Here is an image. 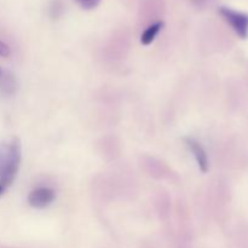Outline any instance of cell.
Instances as JSON below:
<instances>
[{"label": "cell", "mask_w": 248, "mask_h": 248, "mask_svg": "<svg viewBox=\"0 0 248 248\" xmlns=\"http://www.w3.org/2000/svg\"><path fill=\"white\" fill-rule=\"evenodd\" d=\"M219 14L240 38H248V14L227 6L219 7Z\"/></svg>", "instance_id": "2"}, {"label": "cell", "mask_w": 248, "mask_h": 248, "mask_svg": "<svg viewBox=\"0 0 248 248\" xmlns=\"http://www.w3.org/2000/svg\"><path fill=\"white\" fill-rule=\"evenodd\" d=\"M0 74H1V70H0Z\"/></svg>", "instance_id": "9"}, {"label": "cell", "mask_w": 248, "mask_h": 248, "mask_svg": "<svg viewBox=\"0 0 248 248\" xmlns=\"http://www.w3.org/2000/svg\"><path fill=\"white\" fill-rule=\"evenodd\" d=\"M81 9L84 10H93L101 2V0H75Z\"/></svg>", "instance_id": "6"}, {"label": "cell", "mask_w": 248, "mask_h": 248, "mask_svg": "<svg viewBox=\"0 0 248 248\" xmlns=\"http://www.w3.org/2000/svg\"><path fill=\"white\" fill-rule=\"evenodd\" d=\"M21 161L22 149L18 138L12 137L0 143V184L5 188L14 183Z\"/></svg>", "instance_id": "1"}, {"label": "cell", "mask_w": 248, "mask_h": 248, "mask_svg": "<svg viewBox=\"0 0 248 248\" xmlns=\"http://www.w3.org/2000/svg\"><path fill=\"white\" fill-rule=\"evenodd\" d=\"M5 189H6V188H5V186H1V184H0V196H1V195H2V194H4Z\"/></svg>", "instance_id": "8"}, {"label": "cell", "mask_w": 248, "mask_h": 248, "mask_svg": "<svg viewBox=\"0 0 248 248\" xmlns=\"http://www.w3.org/2000/svg\"><path fill=\"white\" fill-rule=\"evenodd\" d=\"M162 28H164V22L161 21H157L155 22V23L150 24V26L143 31L142 35H140V44L145 46L150 45V44L155 40V38H156L157 34L160 33V31H161Z\"/></svg>", "instance_id": "5"}, {"label": "cell", "mask_w": 248, "mask_h": 248, "mask_svg": "<svg viewBox=\"0 0 248 248\" xmlns=\"http://www.w3.org/2000/svg\"><path fill=\"white\" fill-rule=\"evenodd\" d=\"M10 53H11V50H10L9 45L0 40V57H9Z\"/></svg>", "instance_id": "7"}, {"label": "cell", "mask_w": 248, "mask_h": 248, "mask_svg": "<svg viewBox=\"0 0 248 248\" xmlns=\"http://www.w3.org/2000/svg\"><path fill=\"white\" fill-rule=\"evenodd\" d=\"M186 147L189 148L191 153H193L194 157H195L196 162H198V166L200 169L201 172L206 173L208 171V167H210V164H208V156L207 153H206L205 148L201 145V143L199 140H196L195 138L186 137Z\"/></svg>", "instance_id": "4"}, {"label": "cell", "mask_w": 248, "mask_h": 248, "mask_svg": "<svg viewBox=\"0 0 248 248\" xmlns=\"http://www.w3.org/2000/svg\"><path fill=\"white\" fill-rule=\"evenodd\" d=\"M56 199V193L48 186H40L31 190L28 195V205L33 208L43 210L52 205Z\"/></svg>", "instance_id": "3"}]
</instances>
